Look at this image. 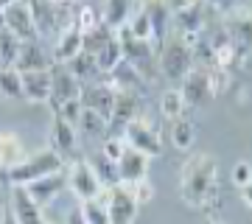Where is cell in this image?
Instances as JSON below:
<instances>
[{
    "mask_svg": "<svg viewBox=\"0 0 252 224\" xmlns=\"http://www.w3.org/2000/svg\"><path fill=\"white\" fill-rule=\"evenodd\" d=\"M182 202L190 207H213L219 202V160L213 154L199 152L182 162L180 171Z\"/></svg>",
    "mask_w": 252,
    "mask_h": 224,
    "instance_id": "1",
    "label": "cell"
},
{
    "mask_svg": "<svg viewBox=\"0 0 252 224\" xmlns=\"http://www.w3.org/2000/svg\"><path fill=\"white\" fill-rule=\"evenodd\" d=\"M62 171H64L62 154H56L54 149H39L31 157L20 160L17 165L6 168V182H11V188H26L36 179L51 177V174H62Z\"/></svg>",
    "mask_w": 252,
    "mask_h": 224,
    "instance_id": "2",
    "label": "cell"
},
{
    "mask_svg": "<svg viewBox=\"0 0 252 224\" xmlns=\"http://www.w3.org/2000/svg\"><path fill=\"white\" fill-rule=\"evenodd\" d=\"M221 28L244 64L252 51V9L250 6H230L221 14Z\"/></svg>",
    "mask_w": 252,
    "mask_h": 224,
    "instance_id": "3",
    "label": "cell"
},
{
    "mask_svg": "<svg viewBox=\"0 0 252 224\" xmlns=\"http://www.w3.org/2000/svg\"><path fill=\"white\" fill-rule=\"evenodd\" d=\"M160 70L168 76V79L182 81L193 70V54H190V45L182 39V36H174V39H165L160 48Z\"/></svg>",
    "mask_w": 252,
    "mask_h": 224,
    "instance_id": "4",
    "label": "cell"
},
{
    "mask_svg": "<svg viewBox=\"0 0 252 224\" xmlns=\"http://www.w3.org/2000/svg\"><path fill=\"white\" fill-rule=\"evenodd\" d=\"M171 11V23L180 28L182 39H193V36L205 34L207 26V6L205 3H165Z\"/></svg>",
    "mask_w": 252,
    "mask_h": 224,
    "instance_id": "5",
    "label": "cell"
},
{
    "mask_svg": "<svg viewBox=\"0 0 252 224\" xmlns=\"http://www.w3.org/2000/svg\"><path fill=\"white\" fill-rule=\"evenodd\" d=\"M64 179H67V188H70L73 193H76V199H81V202H93V199H98L101 191H104V185H101L98 174L93 171L90 160H73L67 174H64Z\"/></svg>",
    "mask_w": 252,
    "mask_h": 224,
    "instance_id": "6",
    "label": "cell"
},
{
    "mask_svg": "<svg viewBox=\"0 0 252 224\" xmlns=\"http://www.w3.org/2000/svg\"><path fill=\"white\" fill-rule=\"evenodd\" d=\"M124 143L129 146V149H135V152L146 154L149 160L162 152L160 134H157V129H154L146 118H137V121H132V124L126 126L124 129Z\"/></svg>",
    "mask_w": 252,
    "mask_h": 224,
    "instance_id": "7",
    "label": "cell"
},
{
    "mask_svg": "<svg viewBox=\"0 0 252 224\" xmlns=\"http://www.w3.org/2000/svg\"><path fill=\"white\" fill-rule=\"evenodd\" d=\"M118 42H121V51H124V62H129L135 70L143 73L146 79V70L154 73V45L152 42H143V39H135V36H129V31H126V26L121 28V31H115Z\"/></svg>",
    "mask_w": 252,
    "mask_h": 224,
    "instance_id": "8",
    "label": "cell"
},
{
    "mask_svg": "<svg viewBox=\"0 0 252 224\" xmlns=\"http://www.w3.org/2000/svg\"><path fill=\"white\" fill-rule=\"evenodd\" d=\"M3 20H6V31H11L20 42H36V28L28 3H3Z\"/></svg>",
    "mask_w": 252,
    "mask_h": 224,
    "instance_id": "9",
    "label": "cell"
},
{
    "mask_svg": "<svg viewBox=\"0 0 252 224\" xmlns=\"http://www.w3.org/2000/svg\"><path fill=\"white\" fill-rule=\"evenodd\" d=\"M81 109H90V112H98L101 118L112 115V104H115V90L109 87L107 81H93V84H81Z\"/></svg>",
    "mask_w": 252,
    "mask_h": 224,
    "instance_id": "10",
    "label": "cell"
},
{
    "mask_svg": "<svg viewBox=\"0 0 252 224\" xmlns=\"http://www.w3.org/2000/svg\"><path fill=\"white\" fill-rule=\"evenodd\" d=\"M51 81H54V87H51V107L59 109L64 101H73L81 96V81L73 76L64 64H54L51 67Z\"/></svg>",
    "mask_w": 252,
    "mask_h": 224,
    "instance_id": "11",
    "label": "cell"
},
{
    "mask_svg": "<svg viewBox=\"0 0 252 224\" xmlns=\"http://www.w3.org/2000/svg\"><path fill=\"white\" fill-rule=\"evenodd\" d=\"M137 205L132 193L124 188V185H118V188H109V199H107V213H109V222L112 224H132L137 219Z\"/></svg>",
    "mask_w": 252,
    "mask_h": 224,
    "instance_id": "12",
    "label": "cell"
},
{
    "mask_svg": "<svg viewBox=\"0 0 252 224\" xmlns=\"http://www.w3.org/2000/svg\"><path fill=\"white\" fill-rule=\"evenodd\" d=\"M107 84L115 90V93H137V96H143L146 93L143 73L135 70L129 62H121L115 70H109L107 73Z\"/></svg>",
    "mask_w": 252,
    "mask_h": 224,
    "instance_id": "13",
    "label": "cell"
},
{
    "mask_svg": "<svg viewBox=\"0 0 252 224\" xmlns=\"http://www.w3.org/2000/svg\"><path fill=\"white\" fill-rule=\"evenodd\" d=\"M115 165H118V179H121V185H132L137 179L149 177V157L135 152V149H129V146L124 149V154H121V160H118Z\"/></svg>",
    "mask_w": 252,
    "mask_h": 224,
    "instance_id": "14",
    "label": "cell"
},
{
    "mask_svg": "<svg viewBox=\"0 0 252 224\" xmlns=\"http://www.w3.org/2000/svg\"><path fill=\"white\" fill-rule=\"evenodd\" d=\"M180 96H182V101H185V107H199V104H205L207 98H213V96H210V84H207V70L193 67V70L182 79Z\"/></svg>",
    "mask_w": 252,
    "mask_h": 224,
    "instance_id": "15",
    "label": "cell"
},
{
    "mask_svg": "<svg viewBox=\"0 0 252 224\" xmlns=\"http://www.w3.org/2000/svg\"><path fill=\"white\" fill-rule=\"evenodd\" d=\"M64 188H67L64 174H51V177H42V179H36V182H31V185H26V193L31 196L34 205L45 207L48 202H54Z\"/></svg>",
    "mask_w": 252,
    "mask_h": 224,
    "instance_id": "16",
    "label": "cell"
},
{
    "mask_svg": "<svg viewBox=\"0 0 252 224\" xmlns=\"http://www.w3.org/2000/svg\"><path fill=\"white\" fill-rule=\"evenodd\" d=\"M51 67H54V56H48L45 51H42V45H36V42H23L20 45L14 70L34 73V70H51Z\"/></svg>",
    "mask_w": 252,
    "mask_h": 224,
    "instance_id": "17",
    "label": "cell"
},
{
    "mask_svg": "<svg viewBox=\"0 0 252 224\" xmlns=\"http://www.w3.org/2000/svg\"><path fill=\"white\" fill-rule=\"evenodd\" d=\"M11 213L17 219V224H48L42 216V207L34 205L26 188H11Z\"/></svg>",
    "mask_w": 252,
    "mask_h": 224,
    "instance_id": "18",
    "label": "cell"
},
{
    "mask_svg": "<svg viewBox=\"0 0 252 224\" xmlns=\"http://www.w3.org/2000/svg\"><path fill=\"white\" fill-rule=\"evenodd\" d=\"M143 11H146V17H149V23H152V45H154V51H160L162 42L168 39L165 31H168V23H171V11H168L165 3H146Z\"/></svg>",
    "mask_w": 252,
    "mask_h": 224,
    "instance_id": "19",
    "label": "cell"
},
{
    "mask_svg": "<svg viewBox=\"0 0 252 224\" xmlns=\"http://www.w3.org/2000/svg\"><path fill=\"white\" fill-rule=\"evenodd\" d=\"M51 70L23 73V98L28 101H51Z\"/></svg>",
    "mask_w": 252,
    "mask_h": 224,
    "instance_id": "20",
    "label": "cell"
},
{
    "mask_svg": "<svg viewBox=\"0 0 252 224\" xmlns=\"http://www.w3.org/2000/svg\"><path fill=\"white\" fill-rule=\"evenodd\" d=\"M81 54V34L76 28H64L56 34V45H54V64H67L70 59Z\"/></svg>",
    "mask_w": 252,
    "mask_h": 224,
    "instance_id": "21",
    "label": "cell"
},
{
    "mask_svg": "<svg viewBox=\"0 0 252 224\" xmlns=\"http://www.w3.org/2000/svg\"><path fill=\"white\" fill-rule=\"evenodd\" d=\"M51 149L56 154H73L76 152V143H79V132H76V126L64 124L62 118H54L51 121Z\"/></svg>",
    "mask_w": 252,
    "mask_h": 224,
    "instance_id": "22",
    "label": "cell"
},
{
    "mask_svg": "<svg viewBox=\"0 0 252 224\" xmlns=\"http://www.w3.org/2000/svg\"><path fill=\"white\" fill-rule=\"evenodd\" d=\"M98 17H101V26H107L109 31L115 34V31H121V28L129 23L132 6H129L126 0H109V3H104L98 9Z\"/></svg>",
    "mask_w": 252,
    "mask_h": 224,
    "instance_id": "23",
    "label": "cell"
},
{
    "mask_svg": "<svg viewBox=\"0 0 252 224\" xmlns=\"http://www.w3.org/2000/svg\"><path fill=\"white\" fill-rule=\"evenodd\" d=\"M20 160H26L20 137L14 132H0V168H11Z\"/></svg>",
    "mask_w": 252,
    "mask_h": 224,
    "instance_id": "24",
    "label": "cell"
},
{
    "mask_svg": "<svg viewBox=\"0 0 252 224\" xmlns=\"http://www.w3.org/2000/svg\"><path fill=\"white\" fill-rule=\"evenodd\" d=\"M168 137H171V143L177 146V149H182V152H188L190 146H193V140H196V126H193V121L190 118H177V121H171V126H168Z\"/></svg>",
    "mask_w": 252,
    "mask_h": 224,
    "instance_id": "25",
    "label": "cell"
},
{
    "mask_svg": "<svg viewBox=\"0 0 252 224\" xmlns=\"http://www.w3.org/2000/svg\"><path fill=\"white\" fill-rule=\"evenodd\" d=\"M124 62V51H121V42H118V36H112L104 48H101L98 54H95V64H98V73L107 76L109 70H115L118 64Z\"/></svg>",
    "mask_w": 252,
    "mask_h": 224,
    "instance_id": "26",
    "label": "cell"
},
{
    "mask_svg": "<svg viewBox=\"0 0 252 224\" xmlns=\"http://www.w3.org/2000/svg\"><path fill=\"white\" fill-rule=\"evenodd\" d=\"M107 126H109L107 118H101L98 112H90V109H81L76 132H81L84 137H101V134H107Z\"/></svg>",
    "mask_w": 252,
    "mask_h": 224,
    "instance_id": "27",
    "label": "cell"
},
{
    "mask_svg": "<svg viewBox=\"0 0 252 224\" xmlns=\"http://www.w3.org/2000/svg\"><path fill=\"white\" fill-rule=\"evenodd\" d=\"M112 31H109L107 26H95L93 28V31H87V34H81V51H84V54H90V56H95L101 51V48H104V45L109 42V39H112Z\"/></svg>",
    "mask_w": 252,
    "mask_h": 224,
    "instance_id": "28",
    "label": "cell"
},
{
    "mask_svg": "<svg viewBox=\"0 0 252 224\" xmlns=\"http://www.w3.org/2000/svg\"><path fill=\"white\" fill-rule=\"evenodd\" d=\"M64 67H67V70H70L79 81H84V79H95V76H98V64H95V56L84 54V51H81V54L76 56V59H70V62L64 64Z\"/></svg>",
    "mask_w": 252,
    "mask_h": 224,
    "instance_id": "29",
    "label": "cell"
},
{
    "mask_svg": "<svg viewBox=\"0 0 252 224\" xmlns=\"http://www.w3.org/2000/svg\"><path fill=\"white\" fill-rule=\"evenodd\" d=\"M126 31H129V36H135V39L152 42V23H149V17H146L143 6H137V9L132 11V17H129V23H126Z\"/></svg>",
    "mask_w": 252,
    "mask_h": 224,
    "instance_id": "30",
    "label": "cell"
},
{
    "mask_svg": "<svg viewBox=\"0 0 252 224\" xmlns=\"http://www.w3.org/2000/svg\"><path fill=\"white\" fill-rule=\"evenodd\" d=\"M0 93L6 98H23V73L14 67H3L0 70Z\"/></svg>",
    "mask_w": 252,
    "mask_h": 224,
    "instance_id": "31",
    "label": "cell"
},
{
    "mask_svg": "<svg viewBox=\"0 0 252 224\" xmlns=\"http://www.w3.org/2000/svg\"><path fill=\"white\" fill-rule=\"evenodd\" d=\"M101 23L98 17V6H90V3H84V6H76V17H73V28L79 31V34H87L93 28Z\"/></svg>",
    "mask_w": 252,
    "mask_h": 224,
    "instance_id": "32",
    "label": "cell"
},
{
    "mask_svg": "<svg viewBox=\"0 0 252 224\" xmlns=\"http://www.w3.org/2000/svg\"><path fill=\"white\" fill-rule=\"evenodd\" d=\"M160 112L165 121H177V118H182V112H185V101H182L180 90H165L160 98Z\"/></svg>",
    "mask_w": 252,
    "mask_h": 224,
    "instance_id": "33",
    "label": "cell"
},
{
    "mask_svg": "<svg viewBox=\"0 0 252 224\" xmlns=\"http://www.w3.org/2000/svg\"><path fill=\"white\" fill-rule=\"evenodd\" d=\"M20 39L11 31H0V64L3 67H14V62H17V54H20Z\"/></svg>",
    "mask_w": 252,
    "mask_h": 224,
    "instance_id": "34",
    "label": "cell"
},
{
    "mask_svg": "<svg viewBox=\"0 0 252 224\" xmlns=\"http://www.w3.org/2000/svg\"><path fill=\"white\" fill-rule=\"evenodd\" d=\"M93 171L98 174V179H101L104 188H118V185H121V179H118V165L115 162H109L107 157H101L98 154V160L93 162Z\"/></svg>",
    "mask_w": 252,
    "mask_h": 224,
    "instance_id": "35",
    "label": "cell"
},
{
    "mask_svg": "<svg viewBox=\"0 0 252 224\" xmlns=\"http://www.w3.org/2000/svg\"><path fill=\"white\" fill-rule=\"evenodd\" d=\"M81 216H84V222L87 224H112L109 222V213L107 207L101 205L98 199H93V202H81Z\"/></svg>",
    "mask_w": 252,
    "mask_h": 224,
    "instance_id": "36",
    "label": "cell"
},
{
    "mask_svg": "<svg viewBox=\"0 0 252 224\" xmlns=\"http://www.w3.org/2000/svg\"><path fill=\"white\" fill-rule=\"evenodd\" d=\"M233 81V73L221 70V67H210L207 70V84H210V96H221Z\"/></svg>",
    "mask_w": 252,
    "mask_h": 224,
    "instance_id": "37",
    "label": "cell"
},
{
    "mask_svg": "<svg viewBox=\"0 0 252 224\" xmlns=\"http://www.w3.org/2000/svg\"><path fill=\"white\" fill-rule=\"evenodd\" d=\"M124 188L132 193V199H135L137 205H146V202H152L154 193H157L149 177H146V179H137V182H132V185H124Z\"/></svg>",
    "mask_w": 252,
    "mask_h": 224,
    "instance_id": "38",
    "label": "cell"
},
{
    "mask_svg": "<svg viewBox=\"0 0 252 224\" xmlns=\"http://www.w3.org/2000/svg\"><path fill=\"white\" fill-rule=\"evenodd\" d=\"M79 115H81V101L79 98L64 101L62 107L56 109V118H62L64 124H70V126H79Z\"/></svg>",
    "mask_w": 252,
    "mask_h": 224,
    "instance_id": "39",
    "label": "cell"
},
{
    "mask_svg": "<svg viewBox=\"0 0 252 224\" xmlns=\"http://www.w3.org/2000/svg\"><path fill=\"white\" fill-rule=\"evenodd\" d=\"M124 149H126L124 137H107V140L101 143V157H107L109 162H118L121 154H124Z\"/></svg>",
    "mask_w": 252,
    "mask_h": 224,
    "instance_id": "40",
    "label": "cell"
},
{
    "mask_svg": "<svg viewBox=\"0 0 252 224\" xmlns=\"http://www.w3.org/2000/svg\"><path fill=\"white\" fill-rule=\"evenodd\" d=\"M233 182L235 185H238V188H247V185H250L252 182V165L250 162H235L233 165Z\"/></svg>",
    "mask_w": 252,
    "mask_h": 224,
    "instance_id": "41",
    "label": "cell"
},
{
    "mask_svg": "<svg viewBox=\"0 0 252 224\" xmlns=\"http://www.w3.org/2000/svg\"><path fill=\"white\" fill-rule=\"evenodd\" d=\"M67 224H87L84 216H81V207H70L67 210Z\"/></svg>",
    "mask_w": 252,
    "mask_h": 224,
    "instance_id": "42",
    "label": "cell"
},
{
    "mask_svg": "<svg viewBox=\"0 0 252 224\" xmlns=\"http://www.w3.org/2000/svg\"><path fill=\"white\" fill-rule=\"evenodd\" d=\"M241 196H244V202H247V205L252 207V182L247 185V188H241Z\"/></svg>",
    "mask_w": 252,
    "mask_h": 224,
    "instance_id": "43",
    "label": "cell"
},
{
    "mask_svg": "<svg viewBox=\"0 0 252 224\" xmlns=\"http://www.w3.org/2000/svg\"><path fill=\"white\" fill-rule=\"evenodd\" d=\"M0 224H17V219H14V213H11V207H6V213H3V222Z\"/></svg>",
    "mask_w": 252,
    "mask_h": 224,
    "instance_id": "44",
    "label": "cell"
},
{
    "mask_svg": "<svg viewBox=\"0 0 252 224\" xmlns=\"http://www.w3.org/2000/svg\"><path fill=\"white\" fill-rule=\"evenodd\" d=\"M6 207H9V205H6V202L0 199V222H3V213H6Z\"/></svg>",
    "mask_w": 252,
    "mask_h": 224,
    "instance_id": "45",
    "label": "cell"
},
{
    "mask_svg": "<svg viewBox=\"0 0 252 224\" xmlns=\"http://www.w3.org/2000/svg\"><path fill=\"white\" fill-rule=\"evenodd\" d=\"M6 185V168H0V188Z\"/></svg>",
    "mask_w": 252,
    "mask_h": 224,
    "instance_id": "46",
    "label": "cell"
},
{
    "mask_svg": "<svg viewBox=\"0 0 252 224\" xmlns=\"http://www.w3.org/2000/svg\"><path fill=\"white\" fill-rule=\"evenodd\" d=\"M207 224H221V222H216V219H213V222H207Z\"/></svg>",
    "mask_w": 252,
    "mask_h": 224,
    "instance_id": "47",
    "label": "cell"
},
{
    "mask_svg": "<svg viewBox=\"0 0 252 224\" xmlns=\"http://www.w3.org/2000/svg\"><path fill=\"white\" fill-rule=\"evenodd\" d=\"M0 70H3V64H0Z\"/></svg>",
    "mask_w": 252,
    "mask_h": 224,
    "instance_id": "48",
    "label": "cell"
}]
</instances>
